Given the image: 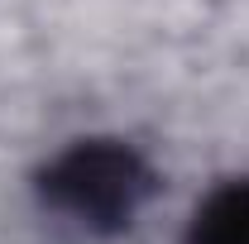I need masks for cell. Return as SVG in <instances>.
Here are the masks:
<instances>
[{"label": "cell", "mask_w": 249, "mask_h": 244, "mask_svg": "<svg viewBox=\"0 0 249 244\" xmlns=\"http://www.w3.org/2000/svg\"><path fill=\"white\" fill-rule=\"evenodd\" d=\"M38 192L87 230H124L154 196V168L120 139H82L43 168Z\"/></svg>", "instance_id": "1"}, {"label": "cell", "mask_w": 249, "mask_h": 244, "mask_svg": "<svg viewBox=\"0 0 249 244\" xmlns=\"http://www.w3.org/2000/svg\"><path fill=\"white\" fill-rule=\"evenodd\" d=\"M192 244H249V177L216 187L192 220Z\"/></svg>", "instance_id": "2"}]
</instances>
